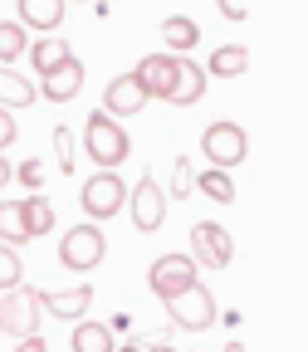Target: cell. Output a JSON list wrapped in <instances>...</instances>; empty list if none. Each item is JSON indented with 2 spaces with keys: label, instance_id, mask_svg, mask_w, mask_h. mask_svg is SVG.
Wrapping results in <instances>:
<instances>
[{
  "label": "cell",
  "instance_id": "ac0fdd59",
  "mask_svg": "<svg viewBox=\"0 0 308 352\" xmlns=\"http://www.w3.org/2000/svg\"><path fill=\"white\" fill-rule=\"evenodd\" d=\"M245 69H250L245 44H220V50L210 54V64H206V74H215V78H240Z\"/></svg>",
  "mask_w": 308,
  "mask_h": 352
},
{
  "label": "cell",
  "instance_id": "44dd1931",
  "mask_svg": "<svg viewBox=\"0 0 308 352\" xmlns=\"http://www.w3.org/2000/svg\"><path fill=\"white\" fill-rule=\"evenodd\" d=\"M34 103V88H30V78H20V74H10V69H0V108H30Z\"/></svg>",
  "mask_w": 308,
  "mask_h": 352
},
{
  "label": "cell",
  "instance_id": "8992f818",
  "mask_svg": "<svg viewBox=\"0 0 308 352\" xmlns=\"http://www.w3.org/2000/svg\"><path fill=\"white\" fill-rule=\"evenodd\" d=\"M78 206L88 210V220H108L127 206V186H122V176L118 171H98V176H88V186L78 191Z\"/></svg>",
  "mask_w": 308,
  "mask_h": 352
},
{
  "label": "cell",
  "instance_id": "cb8c5ba5",
  "mask_svg": "<svg viewBox=\"0 0 308 352\" xmlns=\"http://www.w3.org/2000/svg\"><path fill=\"white\" fill-rule=\"evenodd\" d=\"M191 186H201L210 201H220V206H230L235 201V182H230V171H201Z\"/></svg>",
  "mask_w": 308,
  "mask_h": 352
},
{
  "label": "cell",
  "instance_id": "e0dca14e",
  "mask_svg": "<svg viewBox=\"0 0 308 352\" xmlns=\"http://www.w3.org/2000/svg\"><path fill=\"white\" fill-rule=\"evenodd\" d=\"M25 54H30V64H34V74L44 78V74H50V69H59V64H64V59H69L74 50H69V44H64L59 34H44V39H34V44H30V50H25Z\"/></svg>",
  "mask_w": 308,
  "mask_h": 352
},
{
  "label": "cell",
  "instance_id": "484cf974",
  "mask_svg": "<svg viewBox=\"0 0 308 352\" xmlns=\"http://www.w3.org/2000/svg\"><path fill=\"white\" fill-rule=\"evenodd\" d=\"M191 182H196V176H191V162H186V157H176V162H171V196H166V201L191 196Z\"/></svg>",
  "mask_w": 308,
  "mask_h": 352
},
{
  "label": "cell",
  "instance_id": "5b68a950",
  "mask_svg": "<svg viewBox=\"0 0 308 352\" xmlns=\"http://www.w3.org/2000/svg\"><path fill=\"white\" fill-rule=\"evenodd\" d=\"M235 259V240L226 235V226H215V220H196L191 226V264L201 270H226Z\"/></svg>",
  "mask_w": 308,
  "mask_h": 352
},
{
  "label": "cell",
  "instance_id": "7402d4cb",
  "mask_svg": "<svg viewBox=\"0 0 308 352\" xmlns=\"http://www.w3.org/2000/svg\"><path fill=\"white\" fill-rule=\"evenodd\" d=\"M74 352H113L108 323H74Z\"/></svg>",
  "mask_w": 308,
  "mask_h": 352
},
{
  "label": "cell",
  "instance_id": "7c38bea8",
  "mask_svg": "<svg viewBox=\"0 0 308 352\" xmlns=\"http://www.w3.org/2000/svg\"><path fill=\"white\" fill-rule=\"evenodd\" d=\"M132 74H138V83H142L147 98H162L166 103L171 98V83H176V54H147Z\"/></svg>",
  "mask_w": 308,
  "mask_h": 352
},
{
  "label": "cell",
  "instance_id": "9a60e30c",
  "mask_svg": "<svg viewBox=\"0 0 308 352\" xmlns=\"http://www.w3.org/2000/svg\"><path fill=\"white\" fill-rule=\"evenodd\" d=\"M162 39H166V54H191L196 44H201V25L196 20H186V15H166L162 20Z\"/></svg>",
  "mask_w": 308,
  "mask_h": 352
},
{
  "label": "cell",
  "instance_id": "e575fe53",
  "mask_svg": "<svg viewBox=\"0 0 308 352\" xmlns=\"http://www.w3.org/2000/svg\"><path fill=\"white\" fill-rule=\"evenodd\" d=\"M226 352H245V342H226Z\"/></svg>",
  "mask_w": 308,
  "mask_h": 352
},
{
  "label": "cell",
  "instance_id": "f1b7e54d",
  "mask_svg": "<svg viewBox=\"0 0 308 352\" xmlns=\"http://www.w3.org/2000/svg\"><path fill=\"white\" fill-rule=\"evenodd\" d=\"M15 138H20V127H15V118H10L6 108H0V152H6V147H10Z\"/></svg>",
  "mask_w": 308,
  "mask_h": 352
},
{
  "label": "cell",
  "instance_id": "52a82bcc",
  "mask_svg": "<svg viewBox=\"0 0 308 352\" xmlns=\"http://www.w3.org/2000/svg\"><path fill=\"white\" fill-rule=\"evenodd\" d=\"M166 314H171V323H176V328H186V333H206V328L215 323V298H210V289H206V284H191L186 294L166 298Z\"/></svg>",
  "mask_w": 308,
  "mask_h": 352
},
{
  "label": "cell",
  "instance_id": "d4e9b609",
  "mask_svg": "<svg viewBox=\"0 0 308 352\" xmlns=\"http://www.w3.org/2000/svg\"><path fill=\"white\" fill-rule=\"evenodd\" d=\"M20 274H25V264H20V250L10 245H0V289H20Z\"/></svg>",
  "mask_w": 308,
  "mask_h": 352
},
{
  "label": "cell",
  "instance_id": "277c9868",
  "mask_svg": "<svg viewBox=\"0 0 308 352\" xmlns=\"http://www.w3.org/2000/svg\"><path fill=\"white\" fill-rule=\"evenodd\" d=\"M191 284H201L191 254H162V259H152V270H147V289H152L162 303H166V298H176V294H186Z\"/></svg>",
  "mask_w": 308,
  "mask_h": 352
},
{
  "label": "cell",
  "instance_id": "9c48e42d",
  "mask_svg": "<svg viewBox=\"0 0 308 352\" xmlns=\"http://www.w3.org/2000/svg\"><path fill=\"white\" fill-rule=\"evenodd\" d=\"M0 333L6 338H34L39 333V303H34V289H10L0 298Z\"/></svg>",
  "mask_w": 308,
  "mask_h": 352
},
{
  "label": "cell",
  "instance_id": "ba28073f",
  "mask_svg": "<svg viewBox=\"0 0 308 352\" xmlns=\"http://www.w3.org/2000/svg\"><path fill=\"white\" fill-rule=\"evenodd\" d=\"M127 215H132V226H138L142 235H152V230H162V220H166V191L157 186V176L147 171L138 186H132V196H127Z\"/></svg>",
  "mask_w": 308,
  "mask_h": 352
},
{
  "label": "cell",
  "instance_id": "ffe728a7",
  "mask_svg": "<svg viewBox=\"0 0 308 352\" xmlns=\"http://www.w3.org/2000/svg\"><path fill=\"white\" fill-rule=\"evenodd\" d=\"M20 210H25V235H30V240H39V235H50V230H54V206L44 201V196L20 201Z\"/></svg>",
  "mask_w": 308,
  "mask_h": 352
},
{
  "label": "cell",
  "instance_id": "d6a6232c",
  "mask_svg": "<svg viewBox=\"0 0 308 352\" xmlns=\"http://www.w3.org/2000/svg\"><path fill=\"white\" fill-rule=\"evenodd\" d=\"M113 352H142V342H122V347H113Z\"/></svg>",
  "mask_w": 308,
  "mask_h": 352
},
{
  "label": "cell",
  "instance_id": "2e32d148",
  "mask_svg": "<svg viewBox=\"0 0 308 352\" xmlns=\"http://www.w3.org/2000/svg\"><path fill=\"white\" fill-rule=\"evenodd\" d=\"M88 298H94V289H64V294H44V289H34V303H39V314L50 308L54 318H78L83 308H88Z\"/></svg>",
  "mask_w": 308,
  "mask_h": 352
},
{
  "label": "cell",
  "instance_id": "4fadbf2b",
  "mask_svg": "<svg viewBox=\"0 0 308 352\" xmlns=\"http://www.w3.org/2000/svg\"><path fill=\"white\" fill-rule=\"evenodd\" d=\"M201 94H206V69L196 64V59H182L176 54V83H171V108H191V103H201Z\"/></svg>",
  "mask_w": 308,
  "mask_h": 352
},
{
  "label": "cell",
  "instance_id": "d6986e66",
  "mask_svg": "<svg viewBox=\"0 0 308 352\" xmlns=\"http://www.w3.org/2000/svg\"><path fill=\"white\" fill-rule=\"evenodd\" d=\"M0 245H10V250L30 245V235H25V210H20V201H0Z\"/></svg>",
  "mask_w": 308,
  "mask_h": 352
},
{
  "label": "cell",
  "instance_id": "f546056e",
  "mask_svg": "<svg viewBox=\"0 0 308 352\" xmlns=\"http://www.w3.org/2000/svg\"><path fill=\"white\" fill-rule=\"evenodd\" d=\"M215 6H220V15H226V20H245V15H250V0H215Z\"/></svg>",
  "mask_w": 308,
  "mask_h": 352
},
{
  "label": "cell",
  "instance_id": "5bb4252c",
  "mask_svg": "<svg viewBox=\"0 0 308 352\" xmlns=\"http://www.w3.org/2000/svg\"><path fill=\"white\" fill-rule=\"evenodd\" d=\"M15 25L59 34V25H64V0H20V20H15Z\"/></svg>",
  "mask_w": 308,
  "mask_h": 352
},
{
  "label": "cell",
  "instance_id": "8fae6325",
  "mask_svg": "<svg viewBox=\"0 0 308 352\" xmlns=\"http://www.w3.org/2000/svg\"><path fill=\"white\" fill-rule=\"evenodd\" d=\"M78 88H83V59L78 54H69L59 69H50V74H44L39 78V94L34 98H50V103H69L74 94H78Z\"/></svg>",
  "mask_w": 308,
  "mask_h": 352
},
{
  "label": "cell",
  "instance_id": "4dcf8cb0",
  "mask_svg": "<svg viewBox=\"0 0 308 352\" xmlns=\"http://www.w3.org/2000/svg\"><path fill=\"white\" fill-rule=\"evenodd\" d=\"M15 352H44V342H39V333H34V338H20V347H15Z\"/></svg>",
  "mask_w": 308,
  "mask_h": 352
},
{
  "label": "cell",
  "instance_id": "603a6c76",
  "mask_svg": "<svg viewBox=\"0 0 308 352\" xmlns=\"http://www.w3.org/2000/svg\"><path fill=\"white\" fill-rule=\"evenodd\" d=\"M25 50H30L25 25H15V20H0V69H10V59H20Z\"/></svg>",
  "mask_w": 308,
  "mask_h": 352
},
{
  "label": "cell",
  "instance_id": "6da1fadb",
  "mask_svg": "<svg viewBox=\"0 0 308 352\" xmlns=\"http://www.w3.org/2000/svg\"><path fill=\"white\" fill-rule=\"evenodd\" d=\"M83 147H88V157H94L103 171H113V166L127 162L132 138H127V132H122L108 113H88V122H83Z\"/></svg>",
  "mask_w": 308,
  "mask_h": 352
},
{
  "label": "cell",
  "instance_id": "836d02e7",
  "mask_svg": "<svg viewBox=\"0 0 308 352\" xmlns=\"http://www.w3.org/2000/svg\"><path fill=\"white\" fill-rule=\"evenodd\" d=\"M147 352H176V347H166V342H147Z\"/></svg>",
  "mask_w": 308,
  "mask_h": 352
},
{
  "label": "cell",
  "instance_id": "83f0119b",
  "mask_svg": "<svg viewBox=\"0 0 308 352\" xmlns=\"http://www.w3.org/2000/svg\"><path fill=\"white\" fill-rule=\"evenodd\" d=\"M15 176H20V182L34 191V186L44 182V162H39V157H30V162H20V166H15Z\"/></svg>",
  "mask_w": 308,
  "mask_h": 352
},
{
  "label": "cell",
  "instance_id": "7a4b0ae2",
  "mask_svg": "<svg viewBox=\"0 0 308 352\" xmlns=\"http://www.w3.org/2000/svg\"><path fill=\"white\" fill-rule=\"evenodd\" d=\"M201 152H206V162H210L215 171H235V166L245 162V152H250V138H245L240 122L220 118V122H210V127L201 132Z\"/></svg>",
  "mask_w": 308,
  "mask_h": 352
},
{
  "label": "cell",
  "instance_id": "3957f363",
  "mask_svg": "<svg viewBox=\"0 0 308 352\" xmlns=\"http://www.w3.org/2000/svg\"><path fill=\"white\" fill-rule=\"evenodd\" d=\"M103 254H108V240H103V230L94 226V220H83V226L64 230V240H59L64 270H94V264H103Z\"/></svg>",
  "mask_w": 308,
  "mask_h": 352
},
{
  "label": "cell",
  "instance_id": "4316f807",
  "mask_svg": "<svg viewBox=\"0 0 308 352\" xmlns=\"http://www.w3.org/2000/svg\"><path fill=\"white\" fill-rule=\"evenodd\" d=\"M54 152H59V171H74V132L54 127Z\"/></svg>",
  "mask_w": 308,
  "mask_h": 352
},
{
  "label": "cell",
  "instance_id": "30bf717a",
  "mask_svg": "<svg viewBox=\"0 0 308 352\" xmlns=\"http://www.w3.org/2000/svg\"><path fill=\"white\" fill-rule=\"evenodd\" d=\"M147 103H152V98L142 94L138 74H118V78L108 83V94H103V113H108L113 122H118V118H138Z\"/></svg>",
  "mask_w": 308,
  "mask_h": 352
},
{
  "label": "cell",
  "instance_id": "1f68e13d",
  "mask_svg": "<svg viewBox=\"0 0 308 352\" xmlns=\"http://www.w3.org/2000/svg\"><path fill=\"white\" fill-rule=\"evenodd\" d=\"M10 176H15V166H10L6 157H0V186H10Z\"/></svg>",
  "mask_w": 308,
  "mask_h": 352
}]
</instances>
